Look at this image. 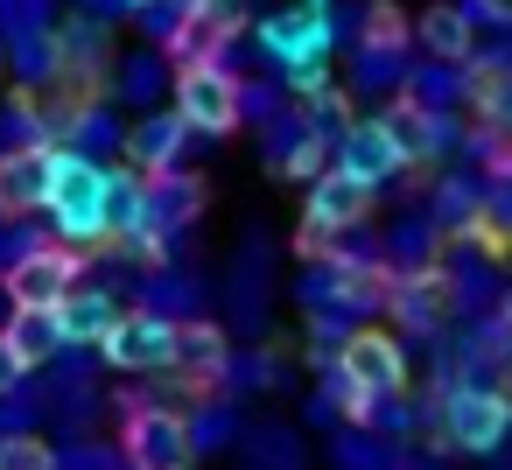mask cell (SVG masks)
I'll return each mask as SVG.
<instances>
[{
    "mask_svg": "<svg viewBox=\"0 0 512 470\" xmlns=\"http://www.w3.org/2000/svg\"><path fill=\"white\" fill-rule=\"evenodd\" d=\"M120 8H134V15H148V8H162V0H120Z\"/></svg>",
    "mask_w": 512,
    "mask_h": 470,
    "instance_id": "cell-26",
    "label": "cell"
},
{
    "mask_svg": "<svg viewBox=\"0 0 512 470\" xmlns=\"http://www.w3.org/2000/svg\"><path fill=\"white\" fill-rule=\"evenodd\" d=\"M85 274V246H29L15 267H8V302L15 309H57Z\"/></svg>",
    "mask_w": 512,
    "mask_h": 470,
    "instance_id": "cell-6",
    "label": "cell"
},
{
    "mask_svg": "<svg viewBox=\"0 0 512 470\" xmlns=\"http://www.w3.org/2000/svg\"><path fill=\"white\" fill-rule=\"evenodd\" d=\"M169 351H176V323H162V316H148V309L120 316V323L99 337V358H106L113 372H169Z\"/></svg>",
    "mask_w": 512,
    "mask_h": 470,
    "instance_id": "cell-9",
    "label": "cell"
},
{
    "mask_svg": "<svg viewBox=\"0 0 512 470\" xmlns=\"http://www.w3.org/2000/svg\"><path fill=\"white\" fill-rule=\"evenodd\" d=\"M183 134H190L183 113H148V120L127 134V162H134L141 176H169V169L183 162Z\"/></svg>",
    "mask_w": 512,
    "mask_h": 470,
    "instance_id": "cell-17",
    "label": "cell"
},
{
    "mask_svg": "<svg viewBox=\"0 0 512 470\" xmlns=\"http://www.w3.org/2000/svg\"><path fill=\"white\" fill-rule=\"evenodd\" d=\"M414 43H421L435 64H477V36H470V15L456 8V0H435V8H421Z\"/></svg>",
    "mask_w": 512,
    "mask_h": 470,
    "instance_id": "cell-16",
    "label": "cell"
},
{
    "mask_svg": "<svg viewBox=\"0 0 512 470\" xmlns=\"http://www.w3.org/2000/svg\"><path fill=\"white\" fill-rule=\"evenodd\" d=\"M365 211H372V190L330 162V169L309 183V197H302V232H295V246H302V253H323L337 232L365 225Z\"/></svg>",
    "mask_w": 512,
    "mask_h": 470,
    "instance_id": "cell-4",
    "label": "cell"
},
{
    "mask_svg": "<svg viewBox=\"0 0 512 470\" xmlns=\"http://www.w3.org/2000/svg\"><path fill=\"white\" fill-rule=\"evenodd\" d=\"M442 428H449L456 449L491 456V449L512 435V400H505L498 386H456V393L442 400Z\"/></svg>",
    "mask_w": 512,
    "mask_h": 470,
    "instance_id": "cell-8",
    "label": "cell"
},
{
    "mask_svg": "<svg viewBox=\"0 0 512 470\" xmlns=\"http://www.w3.org/2000/svg\"><path fill=\"white\" fill-rule=\"evenodd\" d=\"M260 43H267V57L274 64H316L323 50H330V8L323 0H302V8H281V15H267L260 22Z\"/></svg>",
    "mask_w": 512,
    "mask_h": 470,
    "instance_id": "cell-11",
    "label": "cell"
},
{
    "mask_svg": "<svg viewBox=\"0 0 512 470\" xmlns=\"http://www.w3.org/2000/svg\"><path fill=\"white\" fill-rule=\"evenodd\" d=\"M337 372H351L365 393H400L407 386V351H400V337H386L379 323H358L344 344H337Z\"/></svg>",
    "mask_w": 512,
    "mask_h": 470,
    "instance_id": "cell-10",
    "label": "cell"
},
{
    "mask_svg": "<svg viewBox=\"0 0 512 470\" xmlns=\"http://www.w3.org/2000/svg\"><path fill=\"white\" fill-rule=\"evenodd\" d=\"M106 225H113V239L148 225V176L141 169H106Z\"/></svg>",
    "mask_w": 512,
    "mask_h": 470,
    "instance_id": "cell-21",
    "label": "cell"
},
{
    "mask_svg": "<svg viewBox=\"0 0 512 470\" xmlns=\"http://www.w3.org/2000/svg\"><path fill=\"white\" fill-rule=\"evenodd\" d=\"M225 365H232V337H225V323H218V316H183V323H176L169 372H176L183 386H218Z\"/></svg>",
    "mask_w": 512,
    "mask_h": 470,
    "instance_id": "cell-12",
    "label": "cell"
},
{
    "mask_svg": "<svg viewBox=\"0 0 512 470\" xmlns=\"http://www.w3.org/2000/svg\"><path fill=\"white\" fill-rule=\"evenodd\" d=\"M57 141H15L0 148V218H36L50 211V183H57Z\"/></svg>",
    "mask_w": 512,
    "mask_h": 470,
    "instance_id": "cell-7",
    "label": "cell"
},
{
    "mask_svg": "<svg viewBox=\"0 0 512 470\" xmlns=\"http://www.w3.org/2000/svg\"><path fill=\"white\" fill-rule=\"evenodd\" d=\"M379 127L393 134V148L407 155V169H414V162H428V155H442V120H435V113H428V99H414V92L386 99Z\"/></svg>",
    "mask_w": 512,
    "mask_h": 470,
    "instance_id": "cell-15",
    "label": "cell"
},
{
    "mask_svg": "<svg viewBox=\"0 0 512 470\" xmlns=\"http://www.w3.org/2000/svg\"><path fill=\"white\" fill-rule=\"evenodd\" d=\"M204 211V183L197 176H148V225H162V232H183L190 218Z\"/></svg>",
    "mask_w": 512,
    "mask_h": 470,
    "instance_id": "cell-19",
    "label": "cell"
},
{
    "mask_svg": "<svg viewBox=\"0 0 512 470\" xmlns=\"http://www.w3.org/2000/svg\"><path fill=\"white\" fill-rule=\"evenodd\" d=\"M113 323H120V302H113L106 288H71V295L57 302V330H64V344H99Z\"/></svg>",
    "mask_w": 512,
    "mask_h": 470,
    "instance_id": "cell-18",
    "label": "cell"
},
{
    "mask_svg": "<svg viewBox=\"0 0 512 470\" xmlns=\"http://www.w3.org/2000/svg\"><path fill=\"white\" fill-rule=\"evenodd\" d=\"M386 309L407 323V330H435L449 316V274L442 267H400L386 281Z\"/></svg>",
    "mask_w": 512,
    "mask_h": 470,
    "instance_id": "cell-14",
    "label": "cell"
},
{
    "mask_svg": "<svg viewBox=\"0 0 512 470\" xmlns=\"http://www.w3.org/2000/svg\"><path fill=\"white\" fill-rule=\"evenodd\" d=\"M246 92H253V85H239V78L225 71V57H211V64H183V71H176V113L190 120V134H211V141L239 134V120H246Z\"/></svg>",
    "mask_w": 512,
    "mask_h": 470,
    "instance_id": "cell-2",
    "label": "cell"
},
{
    "mask_svg": "<svg viewBox=\"0 0 512 470\" xmlns=\"http://www.w3.org/2000/svg\"><path fill=\"white\" fill-rule=\"evenodd\" d=\"M0 330H8V344L22 351V365L36 372V365H50L57 351H64V330H57V309H15L8 323H0Z\"/></svg>",
    "mask_w": 512,
    "mask_h": 470,
    "instance_id": "cell-20",
    "label": "cell"
},
{
    "mask_svg": "<svg viewBox=\"0 0 512 470\" xmlns=\"http://www.w3.org/2000/svg\"><path fill=\"white\" fill-rule=\"evenodd\" d=\"M337 169H344V176H358L365 190H386V183L407 169V155L393 148V134H386L379 120H351V127H344V141H337Z\"/></svg>",
    "mask_w": 512,
    "mask_h": 470,
    "instance_id": "cell-13",
    "label": "cell"
},
{
    "mask_svg": "<svg viewBox=\"0 0 512 470\" xmlns=\"http://www.w3.org/2000/svg\"><path fill=\"white\" fill-rule=\"evenodd\" d=\"M414 43V22L393 8V0H372V8H365V50L372 57H393V50H407Z\"/></svg>",
    "mask_w": 512,
    "mask_h": 470,
    "instance_id": "cell-22",
    "label": "cell"
},
{
    "mask_svg": "<svg viewBox=\"0 0 512 470\" xmlns=\"http://www.w3.org/2000/svg\"><path fill=\"white\" fill-rule=\"evenodd\" d=\"M505 316H512V288H505Z\"/></svg>",
    "mask_w": 512,
    "mask_h": 470,
    "instance_id": "cell-27",
    "label": "cell"
},
{
    "mask_svg": "<svg viewBox=\"0 0 512 470\" xmlns=\"http://www.w3.org/2000/svg\"><path fill=\"white\" fill-rule=\"evenodd\" d=\"M477 15H491V22H505V29H512V0H477Z\"/></svg>",
    "mask_w": 512,
    "mask_h": 470,
    "instance_id": "cell-25",
    "label": "cell"
},
{
    "mask_svg": "<svg viewBox=\"0 0 512 470\" xmlns=\"http://www.w3.org/2000/svg\"><path fill=\"white\" fill-rule=\"evenodd\" d=\"M246 22H253V0H190V8L169 22L162 50H169L176 71H183V64H211V57H225V43H232Z\"/></svg>",
    "mask_w": 512,
    "mask_h": 470,
    "instance_id": "cell-3",
    "label": "cell"
},
{
    "mask_svg": "<svg viewBox=\"0 0 512 470\" xmlns=\"http://www.w3.org/2000/svg\"><path fill=\"white\" fill-rule=\"evenodd\" d=\"M120 442H127L134 470H197V435L176 407H134Z\"/></svg>",
    "mask_w": 512,
    "mask_h": 470,
    "instance_id": "cell-5",
    "label": "cell"
},
{
    "mask_svg": "<svg viewBox=\"0 0 512 470\" xmlns=\"http://www.w3.org/2000/svg\"><path fill=\"white\" fill-rule=\"evenodd\" d=\"M0 470H57V449L43 435H8L0 442Z\"/></svg>",
    "mask_w": 512,
    "mask_h": 470,
    "instance_id": "cell-23",
    "label": "cell"
},
{
    "mask_svg": "<svg viewBox=\"0 0 512 470\" xmlns=\"http://www.w3.org/2000/svg\"><path fill=\"white\" fill-rule=\"evenodd\" d=\"M22 379H29V365H22V351L8 344V330H0V393H15Z\"/></svg>",
    "mask_w": 512,
    "mask_h": 470,
    "instance_id": "cell-24",
    "label": "cell"
},
{
    "mask_svg": "<svg viewBox=\"0 0 512 470\" xmlns=\"http://www.w3.org/2000/svg\"><path fill=\"white\" fill-rule=\"evenodd\" d=\"M50 225L64 246H113L106 225V169L92 155H57V183H50Z\"/></svg>",
    "mask_w": 512,
    "mask_h": 470,
    "instance_id": "cell-1",
    "label": "cell"
}]
</instances>
